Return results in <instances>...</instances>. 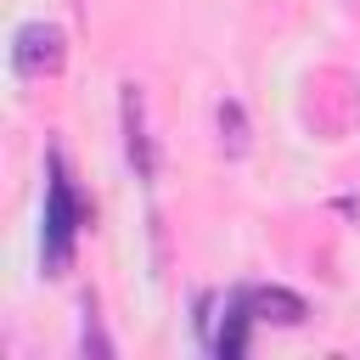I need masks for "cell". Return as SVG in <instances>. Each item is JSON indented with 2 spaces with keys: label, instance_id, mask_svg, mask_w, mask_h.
<instances>
[{
  "label": "cell",
  "instance_id": "cell-3",
  "mask_svg": "<svg viewBox=\"0 0 360 360\" xmlns=\"http://www.w3.org/2000/svg\"><path fill=\"white\" fill-rule=\"evenodd\" d=\"M124 152H129V163H135L141 180L158 174V152H152V135H146V96H141V84H124Z\"/></svg>",
  "mask_w": 360,
  "mask_h": 360
},
{
  "label": "cell",
  "instance_id": "cell-1",
  "mask_svg": "<svg viewBox=\"0 0 360 360\" xmlns=\"http://www.w3.org/2000/svg\"><path fill=\"white\" fill-rule=\"evenodd\" d=\"M79 225H84V202H79V191H73V180H68L62 158L51 152V174H45V242H39V248H45V270H51V276H62V270H68Z\"/></svg>",
  "mask_w": 360,
  "mask_h": 360
},
{
  "label": "cell",
  "instance_id": "cell-6",
  "mask_svg": "<svg viewBox=\"0 0 360 360\" xmlns=\"http://www.w3.org/2000/svg\"><path fill=\"white\" fill-rule=\"evenodd\" d=\"M219 146L231 158L248 152V112H242V101H219Z\"/></svg>",
  "mask_w": 360,
  "mask_h": 360
},
{
  "label": "cell",
  "instance_id": "cell-2",
  "mask_svg": "<svg viewBox=\"0 0 360 360\" xmlns=\"http://www.w3.org/2000/svg\"><path fill=\"white\" fill-rule=\"evenodd\" d=\"M62 62H68V39H62L56 22H22L11 34V68H17V79H51V73H62Z\"/></svg>",
  "mask_w": 360,
  "mask_h": 360
},
{
  "label": "cell",
  "instance_id": "cell-5",
  "mask_svg": "<svg viewBox=\"0 0 360 360\" xmlns=\"http://www.w3.org/2000/svg\"><path fill=\"white\" fill-rule=\"evenodd\" d=\"M248 326H253V315H248V304H242V287L225 298V326L219 332H208V343H214V354H225V360H236L242 349H248Z\"/></svg>",
  "mask_w": 360,
  "mask_h": 360
},
{
  "label": "cell",
  "instance_id": "cell-7",
  "mask_svg": "<svg viewBox=\"0 0 360 360\" xmlns=\"http://www.w3.org/2000/svg\"><path fill=\"white\" fill-rule=\"evenodd\" d=\"M84 349H96V354H112V343L101 338V326H96V315H84V338H79Z\"/></svg>",
  "mask_w": 360,
  "mask_h": 360
},
{
  "label": "cell",
  "instance_id": "cell-4",
  "mask_svg": "<svg viewBox=\"0 0 360 360\" xmlns=\"http://www.w3.org/2000/svg\"><path fill=\"white\" fill-rule=\"evenodd\" d=\"M242 304H248L253 321H276V326H298V321L309 315L304 298L287 292V287H242Z\"/></svg>",
  "mask_w": 360,
  "mask_h": 360
}]
</instances>
